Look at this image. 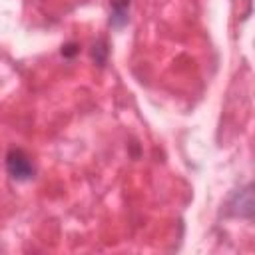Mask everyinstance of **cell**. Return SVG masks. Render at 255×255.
Returning a JSON list of instances; mask_svg holds the SVG:
<instances>
[{
	"instance_id": "cell-1",
	"label": "cell",
	"mask_w": 255,
	"mask_h": 255,
	"mask_svg": "<svg viewBox=\"0 0 255 255\" xmlns=\"http://www.w3.org/2000/svg\"><path fill=\"white\" fill-rule=\"evenodd\" d=\"M6 169H8L10 177L16 179V181H28L36 173L30 155L20 147H12L6 153Z\"/></svg>"
},
{
	"instance_id": "cell-2",
	"label": "cell",
	"mask_w": 255,
	"mask_h": 255,
	"mask_svg": "<svg viewBox=\"0 0 255 255\" xmlns=\"http://www.w3.org/2000/svg\"><path fill=\"white\" fill-rule=\"evenodd\" d=\"M112 4V18L110 24L114 28H120L128 22V8H129V0H110Z\"/></svg>"
},
{
	"instance_id": "cell-3",
	"label": "cell",
	"mask_w": 255,
	"mask_h": 255,
	"mask_svg": "<svg viewBox=\"0 0 255 255\" xmlns=\"http://www.w3.org/2000/svg\"><path fill=\"white\" fill-rule=\"evenodd\" d=\"M78 44H74V42H70V44H66L64 48H62V56H66V58H72V56H76L78 54Z\"/></svg>"
}]
</instances>
